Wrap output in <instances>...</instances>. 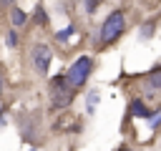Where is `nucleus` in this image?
Here are the masks:
<instances>
[{
  "mask_svg": "<svg viewBox=\"0 0 161 151\" xmlns=\"http://www.w3.org/2000/svg\"><path fill=\"white\" fill-rule=\"evenodd\" d=\"M123 28H126V18H123V13H121V10H113V13L103 20V25H101V43H103V45L113 43V40L123 33Z\"/></svg>",
  "mask_w": 161,
  "mask_h": 151,
  "instance_id": "nucleus-1",
  "label": "nucleus"
},
{
  "mask_svg": "<svg viewBox=\"0 0 161 151\" xmlns=\"http://www.w3.org/2000/svg\"><path fill=\"white\" fill-rule=\"evenodd\" d=\"M91 65H93V63H91V58H88V55H80V58L68 68V73H65V76H68V81H70V86H73V88H80V86L88 81V76H91Z\"/></svg>",
  "mask_w": 161,
  "mask_h": 151,
  "instance_id": "nucleus-2",
  "label": "nucleus"
},
{
  "mask_svg": "<svg viewBox=\"0 0 161 151\" xmlns=\"http://www.w3.org/2000/svg\"><path fill=\"white\" fill-rule=\"evenodd\" d=\"M70 81L68 76H60L53 81V108H65L70 101H73V93H70Z\"/></svg>",
  "mask_w": 161,
  "mask_h": 151,
  "instance_id": "nucleus-3",
  "label": "nucleus"
},
{
  "mask_svg": "<svg viewBox=\"0 0 161 151\" xmlns=\"http://www.w3.org/2000/svg\"><path fill=\"white\" fill-rule=\"evenodd\" d=\"M50 58H53V53H50L48 45H35V48H33V63H35V70H38V73H43V76L48 73Z\"/></svg>",
  "mask_w": 161,
  "mask_h": 151,
  "instance_id": "nucleus-4",
  "label": "nucleus"
},
{
  "mask_svg": "<svg viewBox=\"0 0 161 151\" xmlns=\"http://www.w3.org/2000/svg\"><path fill=\"white\" fill-rule=\"evenodd\" d=\"M131 113L138 116V118H148V116H153V113L146 108V103H141V101H133V103H131Z\"/></svg>",
  "mask_w": 161,
  "mask_h": 151,
  "instance_id": "nucleus-5",
  "label": "nucleus"
},
{
  "mask_svg": "<svg viewBox=\"0 0 161 151\" xmlns=\"http://www.w3.org/2000/svg\"><path fill=\"white\" fill-rule=\"evenodd\" d=\"M10 23H13L15 28H20V25H25V23H28V15H25L20 8H13V13H10Z\"/></svg>",
  "mask_w": 161,
  "mask_h": 151,
  "instance_id": "nucleus-6",
  "label": "nucleus"
},
{
  "mask_svg": "<svg viewBox=\"0 0 161 151\" xmlns=\"http://www.w3.org/2000/svg\"><path fill=\"white\" fill-rule=\"evenodd\" d=\"M148 86H153V88H161V70H153V73L148 76Z\"/></svg>",
  "mask_w": 161,
  "mask_h": 151,
  "instance_id": "nucleus-7",
  "label": "nucleus"
},
{
  "mask_svg": "<svg viewBox=\"0 0 161 151\" xmlns=\"http://www.w3.org/2000/svg\"><path fill=\"white\" fill-rule=\"evenodd\" d=\"M70 35H73V28H70V25H68V28H65V30H60V33H58V35H55V38H58V40H68V38H70Z\"/></svg>",
  "mask_w": 161,
  "mask_h": 151,
  "instance_id": "nucleus-8",
  "label": "nucleus"
},
{
  "mask_svg": "<svg viewBox=\"0 0 161 151\" xmlns=\"http://www.w3.org/2000/svg\"><path fill=\"white\" fill-rule=\"evenodd\" d=\"M151 33H153V23H146V25L141 28V35H143V38H151Z\"/></svg>",
  "mask_w": 161,
  "mask_h": 151,
  "instance_id": "nucleus-9",
  "label": "nucleus"
},
{
  "mask_svg": "<svg viewBox=\"0 0 161 151\" xmlns=\"http://www.w3.org/2000/svg\"><path fill=\"white\" fill-rule=\"evenodd\" d=\"M8 45H10V48H15V45H18V35H15V30H10V33H8Z\"/></svg>",
  "mask_w": 161,
  "mask_h": 151,
  "instance_id": "nucleus-10",
  "label": "nucleus"
},
{
  "mask_svg": "<svg viewBox=\"0 0 161 151\" xmlns=\"http://www.w3.org/2000/svg\"><path fill=\"white\" fill-rule=\"evenodd\" d=\"M35 15H38V20H40L43 25L48 23V15H45V10H43V8H38V10H35Z\"/></svg>",
  "mask_w": 161,
  "mask_h": 151,
  "instance_id": "nucleus-11",
  "label": "nucleus"
},
{
  "mask_svg": "<svg viewBox=\"0 0 161 151\" xmlns=\"http://www.w3.org/2000/svg\"><path fill=\"white\" fill-rule=\"evenodd\" d=\"M96 8H98V0H86V10L88 13H93Z\"/></svg>",
  "mask_w": 161,
  "mask_h": 151,
  "instance_id": "nucleus-12",
  "label": "nucleus"
},
{
  "mask_svg": "<svg viewBox=\"0 0 161 151\" xmlns=\"http://www.w3.org/2000/svg\"><path fill=\"white\" fill-rule=\"evenodd\" d=\"M96 96H98V93H88V106H91V108H93V103H96Z\"/></svg>",
  "mask_w": 161,
  "mask_h": 151,
  "instance_id": "nucleus-13",
  "label": "nucleus"
},
{
  "mask_svg": "<svg viewBox=\"0 0 161 151\" xmlns=\"http://www.w3.org/2000/svg\"><path fill=\"white\" fill-rule=\"evenodd\" d=\"M161 123V113H156V118H151V126H158Z\"/></svg>",
  "mask_w": 161,
  "mask_h": 151,
  "instance_id": "nucleus-14",
  "label": "nucleus"
},
{
  "mask_svg": "<svg viewBox=\"0 0 161 151\" xmlns=\"http://www.w3.org/2000/svg\"><path fill=\"white\" fill-rule=\"evenodd\" d=\"M13 3H15V0H0V5H3V8H8V5H13Z\"/></svg>",
  "mask_w": 161,
  "mask_h": 151,
  "instance_id": "nucleus-15",
  "label": "nucleus"
},
{
  "mask_svg": "<svg viewBox=\"0 0 161 151\" xmlns=\"http://www.w3.org/2000/svg\"><path fill=\"white\" fill-rule=\"evenodd\" d=\"M121 151H131V148H121Z\"/></svg>",
  "mask_w": 161,
  "mask_h": 151,
  "instance_id": "nucleus-16",
  "label": "nucleus"
},
{
  "mask_svg": "<svg viewBox=\"0 0 161 151\" xmlns=\"http://www.w3.org/2000/svg\"><path fill=\"white\" fill-rule=\"evenodd\" d=\"M0 88H3V83H0Z\"/></svg>",
  "mask_w": 161,
  "mask_h": 151,
  "instance_id": "nucleus-17",
  "label": "nucleus"
}]
</instances>
